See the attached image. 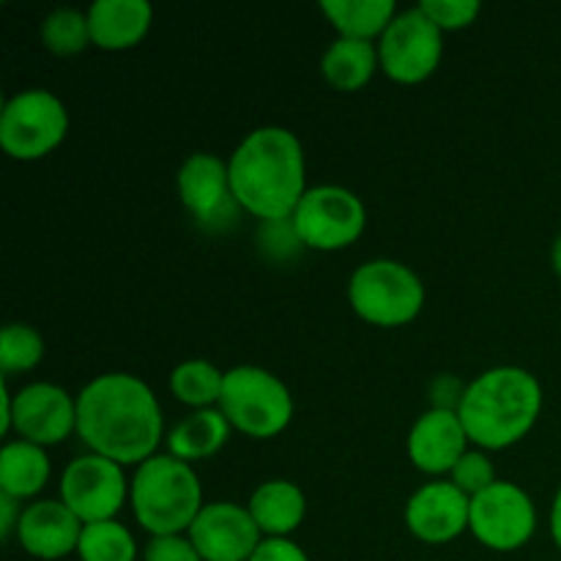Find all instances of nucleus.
<instances>
[{
	"label": "nucleus",
	"mask_w": 561,
	"mask_h": 561,
	"mask_svg": "<svg viewBox=\"0 0 561 561\" xmlns=\"http://www.w3.org/2000/svg\"><path fill=\"white\" fill-rule=\"evenodd\" d=\"M162 433L157 394L129 373H104L77 394V436L93 455L140 466L157 455Z\"/></svg>",
	"instance_id": "1"
},
{
	"label": "nucleus",
	"mask_w": 561,
	"mask_h": 561,
	"mask_svg": "<svg viewBox=\"0 0 561 561\" xmlns=\"http://www.w3.org/2000/svg\"><path fill=\"white\" fill-rule=\"evenodd\" d=\"M228 170L241 211L261 222L294 217L307 192L305 148L285 126L250 131L228 159Z\"/></svg>",
	"instance_id": "2"
},
{
	"label": "nucleus",
	"mask_w": 561,
	"mask_h": 561,
	"mask_svg": "<svg viewBox=\"0 0 561 561\" xmlns=\"http://www.w3.org/2000/svg\"><path fill=\"white\" fill-rule=\"evenodd\" d=\"M542 411V387L524 367H493L466 387L458 416L469 442L496 453L524 442Z\"/></svg>",
	"instance_id": "3"
},
{
	"label": "nucleus",
	"mask_w": 561,
	"mask_h": 561,
	"mask_svg": "<svg viewBox=\"0 0 561 561\" xmlns=\"http://www.w3.org/2000/svg\"><path fill=\"white\" fill-rule=\"evenodd\" d=\"M129 499L137 524L151 537L186 535L206 507L197 471L173 455H153L137 466Z\"/></svg>",
	"instance_id": "4"
},
{
	"label": "nucleus",
	"mask_w": 561,
	"mask_h": 561,
	"mask_svg": "<svg viewBox=\"0 0 561 561\" xmlns=\"http://www.w3.org/2000/svg\"><path fill=\"white\" fill-rule=\"evenodd\" d=\"M219 411L228 416L233 431L250 438H274L294 420V398L274 373L241 365L225 370Z\"/></svg>",
	"instance_id": "5"
},
{
	"label": "nucleus",
	"mask_w": 561,
	"mask_h": 561,
	"mask_svg": "<svg viewBox=\"0 0 561 561\" xmlns=\"http://www.w3.org/2000/svg\"><path fill=\"white\" fill-rule=\"evenodd\" d=\"M348 301L356 316L373 327H405L425 307V285L405 263L381 257L362 263L351 274Z\"/></svg>",
	"instance_id": "6"
},
{
	"label": "nucleus",
	"mask_w": 561,
	"mask_h": 561,
	"mask_svg": "<svg viewBox=\"0 0 561 561\" xmlns=\"http://www.w3.org/2000/svg\"><path fill=\"white\" fill-rule=\"evenodd\" d=\"M69 135V110L44 88L14 93L0 113V146L16 162H36Z\"/></svg>",
	"instance_id": "7"
},
{
	"label": "nucleus",
	"mask_w": 561,
	"mask_h": 561,
	"mask_svg": "<svg viewBox=\"0 0 561 561\" xmlns=\"http://www.w3.org/2000/svg\"><path fill=\"white\" fill-rule=\"evenodd\" d=\"M294 225L307 250L337 252L365 233L367 211L359 195L337 184L310 186L294 211Z\"/></svg>",
	"instance_id": "8"
},
{
	"label": "nucleus",
	"mask_w": 561,
	"mask_h": 561,
	"mask_svg": "<svg viewBox=\"0 0 561 561\" xmlns=\"http://www.w3.org/2000/svg\"><path fill=\"white\" fill-rule=\"evenodd\" d=\"M469 531L488 551H518L537 531L535 502L515 482H493L488 491L471 499Z\"/></svg>",
	"instance_id": "9"
},
{
	"label": "nucleus",
	"mask_w": 561,
	"mask_h": 561,
	"mask_svg": "<svg viewBox=\"0 0 561 561\" xmlns=\"http://www.w3.org/2000/svg\"><path fill=\"white\" fill-rule=\"evenodd\" d=\"M444 55V33L427 20L420 5L400 11L378 38V60L389 80L416 85L438 69Z\"/></svg>",
	"instance_id": "10"
},
{
	"label": "nucleus",
	"mask_w": 561,
	"mask_h": 561,
	"mask_svg": "<svg viewBox=\"0 0 561 561\" xmlns=\"http://www.w3.org/2000/svg\"><path fill=\"white\" fill-rule=\"evenodd\" d=\"M129 491L124 466L93 453L71 460L60 477V502L85 526L115 520Z\"/></svg>",
	"instance_id": "11"
},
{
	"label": "nucleus",
	"mask_w": 561,
	"mask_h": 561,
	"mask_svg": "<svg viewBox=\"0 0 561 561\" xmlns=\"http://www.w3.org/2000/svg\"><path fill=\"white\" fill-rule=\"evenodd\" d=\"M179 195L192 219L211 233H225L239 219L241 206L230 186L228 162H222L217 153H192L181 164Z\"/></svg>",
	"instance_id": "12"
},
{
	"label": "nucleus",
	"mask_w": 561,
	"mask_h": 561,
	"mask_svg": "<svg viewBox=\"0 0 561 561\" xmlns=\"http://www.w3.org/2000/svg\"><path fill=\"white\" fill-rule=\"evenodd\" d=\"M11 431L20 433L22 442L55 447L77 433V400L58 383H27L14 394Z\"/></svg>",
	"instance_id": "13"
},
{
	"label": "nucleus",
	"mask_w": 561,
	"mask_h": 561,
	"mask_svg": "<svg viewBox=\"0 0 561 561\" xmlns=\"http://www.w3.org/2000/svg\"><path fill=\"white\" fill-rule=\"evenodd\" d=\"M203 561H250L263 542L250 510L233 502H211L186 531Z\"/></svg>",
	"instance_id": "14"
},
{
	"label": "nucleus",
	"mask_w": 561,
	"mask_h": 561,
	"mask_svg": "<svg viewBox=\"0 0 561 561\" xmlns=\"http://www.w3.org/2000/svg\"><path fill=\"white\" fill-rule=\"evenodd\" d=\"M471 496L453 482H427L405 504V526L427 546H447L469 531Z\"/></svg>",
	"instance_id": "15"
},
{
	"label": "nucleus",
	"mask_w": 561,
	"mask_h": 561,
	"mask_svg": "<svg viewBox=\"0 0 561 561\" xmlns=\"http://www.w3.org/2000/svg\"><path fill=\"white\" fill-rule=\"evenodd\" d=\"M82 526L85 524L60 499H36L22 510L16 540L27 557L58 561L77 553Z\"/></svg>",
	"instance_id": "16"
},
{
	"label": "nucleus",
	"mask_w": 561,
	"mask_h": 561,
	"mask_svg": "<svg viewBox=\"0 0 561 561\" xmlns=\"http://www.w3.org/2000/svg\"><path fill=\"white\" fill-rule=\"evenodd\" d=\"M466 453H469V433L458 411L431 409L411 427L409 460L422 474H449Z\"/></svg>",
	"instance_id": "17"
},
{
	"label": "nucleus",
	"mask_w": 561,
	"mask_h": 561,
	"mask_svg": "<svg viewBox=\"0 0 561 561\" xmlns=\"http://www.w3.org/2000/svg\"><path fill=\"white\" fill-rule=\"evenodd\" d=\"M151 22L153 9L148 0H96L88 9L93 44L107 53L137 47L151 31Z\"/></svg>",
	"instance_id": "18"
},
{
	"label": "nucleus",
	"mask_w": 561,
	"mask_h": 561,
	"mask_svg": "<svg viewBox=\"0 0 561 561\" xmlns=\"http://www.w3.org/2000/svg\"><path fill=\"white\" fill-rule=\"evenodd\" d=\"M252 520L263 537H290L307 518V496L296 482L268 480L250 496Z\"/></svg>",
	"instance_id": "19"
},
{
	"label": "nucleus",
	"mask_w": 561,
	"mask_h": 561,
	"mask_svg": "<svg viewBox=\"0 0 561 561\" xmlns=\"http://www.w3.org/2000/svg\"><path fill=\"white\" fill-rule=\"evenodd\" d=\"M230 431H233V425L219 411V405L217 409L192 411L190 416H184L168 433V449L173 458L192 466L195 460H206L211 455H217L228 444Z\"/></svg>",
	"instance_id": "20"
},
{
	"label": "nucleus",
	"mask_w": 561,
	"mask_h": 561,
	"mask_svg": "<svg viewBox=\"0 0 561 561\" xmlns=\"http://www.w3.org/2000/svg\"><path fill=\"white\" fill-rule=\"evenodd\" d=\"M47 449L31 442H9L0 449V493L9 499H33L49 480Z\"/></svg>",
	"instance_id": "21"
},
{
	"label": "nucleus",
	"mask_w": 561,
	"mask_h": 561,
	"mask_svg": "<svg viewBox=\"0 0 561 561\" xmlns=\"http://www.w3.org/2000/svg\"><path fill=\"white\" fill-rule=\"evenodd\" d=\"M378 69H381L378 44L359 42V38H337L329 44L321 58L323 80L345 93L362 91Z\"/></svg>",
	"instance_id": "22"
},
{
	"label": "nucleus",
	"mask_w": 561,
	"mask_h": 561,
	"mask_svg": "<svg viewBox=\"0 0 561 561\" xmlns=\"http://www.w3.org/2000/svg\"><path fill=\"white\" fill-rule=\"evenodd\" d=\"M321 11L340 38H359V42L381 38L398 16L394 0H321Z\"/></svg>",
	"instance_id": "23"
},
{
	"label": "nucleus",
	"mask_w": 561,
	"mask_h": 561,
	"mask_svg": "<svg viewBox=\"0 0 561 561\" xmlns=\"http://www.w3.org/2000/svg\"><path fill=\"white\" fill-rule=\"evenodd\" d=\"M225 373L206 359H190L170 373V392L195 411L217 409L222 400Z\"/></svg>",
	"instance_id": "24"
},
{
	"label": "nucleus",
	"mask_w": 561,
	"mask_h": 561,
	"mask_svg": "<svg viewBox=\"0 0 561 561\" xmlns=\"http://www.w3.org/2000/svg\"><path fill=\"white\" fill-rule=\"evenodd\" d=\"M80 561H137L135 535L118 520H102V524L82 526Z\"/></svg>",
	"instance_id": "25"
},
{
	"label": "nucleus",
	"mask_w": 561,
	"mask_h": 561,
	"mask_svg": "<svg viewBox=\"0 0 561 561\" xmlns=\"http://www.w3.org/2000/svg\"><path fill=\"white\" fill-rule=\"evenodd\" d=\"M42 44L53 55L69 58L80 55L88 44H93L88 14L77 9H55L42 22Z\"/></svg>",
	"instance_id": "26"
},
{
	"label": "nucleus",
	"mask_w": 561,
	"mask_h": 561,
	"mask_svg": "<svg viewBox=\"0 0 561 561\" xmlns=\"http://www.w3.org/2000/svg\"><path fill=\"white\" fill-rule=\"evenodd\" d=\"M44 359V337L27 323H9L0 334V370L3 378L33 370Z\"/></svg>",
	"instance_id": "27"
},
{
	"label": "nucleus",
	"mask_w": 561,
	"mask_h": 561,
	"mask_svg": "<svg viewBox=\"0 0 561 561\" xmlns=\"http://www.w3.org/2000/svg\"><path fill=\"white\" fill-rule=\"evenodd\" d=\"M449 482L458 485L466 496L474 499L477 493L488 491L493 482H499L496 466L491 463V458H488L482 449H469V453L458 460V466L449 471Z\"/></svg>",
	"instance_id": "28"
},
{
	"label": "nucleus",
	"mask_w": 561,
	"mask_h": 561,
	"mask_svg": "<svg viewBox=\"0 0 561 561\" xmlns=\"http://www.w3.org/2000/svg\"><path fill=\"white\" fill-rule=\"evenodd\" d=\"M257 247H261L263 255H268L272 261H290L296 257V252L301 250L299 230H296L294 219H272V222H261L257 228Z\"/></svg>",
	"instance_id": "29"
},
{
	"label": "nucleus",
	"mask_w": 561,
	"mask_h": 561,
	"mask_svg": "<svg viewBox=\"0 0 561 561\" xmlns=\"http://www.w3.org/2000/svg\"><path fill=\"white\" fill-rule=\"evenodd\" d=\"M420 9L444 33L469 27L480 16L482 5L477 0H425V3H420Z\"/></svg>",
	"instance_id": "30"
},
{
	"label": "nucleus",
	"mask_w": 561,
	"mask_h": 561,
	"mask_svg": "<svg viewBox=\"0 0 561 561\" xmlns=\"http://www.w3.org/2000/svg\"><path fill=\"white\" fill-rule=\"evenodd\" d=\"M142 561H203L186 535L151 537L142 551Z\"/></svg>",
	"instance_id": "31"
},
{
	"label": "nucleus",
	"mask_w": 561,
	"mask_h": 561,
	"mask_svg": "<svg viewBox=\"0 0 561 561\" xmlns=\"http://www.w3.org/2000/svg\"><path fill=\"white\" fill-rule=\"evenodd\" d=\"M250 561H310V557L290 537H263Z\"/></svg>",
	"instance_id": "32"
},
{
	"label": "nucleus",
	"mask_w": 561,
	"mask_h": 561,
	"mask_svg": "<svg viewBox=\"0 0 561 561\" xmlns=\"http://www.w3.org/2000/svg\"><path fill=\"white\" fill-rule=\"evenodd\" d=\"M20 515H22V510L16 507V499H9L0 493V535H3V540H9L11 535H16Z\"/></svg>",
	"instance_id": "33"
},
{
	"label": "nucleus",
	"mask_w": 561,
	"mask_h": 561,
	"mask_svg": "<svg viewBox=\"0 0 561 561\" xmlns=\"http://www.w3.org/2000/svg\"><path fill=\"white\" fill-rule=\"evenodd\" d=\"M551 537L561 551V485H559L557 499H553V507H551Z\"/></svg>",
	"instance_id": "34"
},
{
	"label": "nucleus",
	"mask_w": 561,
	"mask_h": 561,
	"mask_svg": "<svg viewBox=\"0 0 561 561\" xmlns=\"http://www.w3.org/2000/svg\"><path fill=\"white\" fill-rule=\"evenodd\" d=\"M3 416H0V433H11V405H14V394L3 387Z\"/></svg>",
	"instance_id": "35"
},
{
	"label": "nucleus",
	"mask_w": 561,
	"mask_h": 561,
	"mask_svg": "<svg viewBox=\"0 0 561 561\" xmlns=\"http://www.w3.org/2000/svg\"><path fill=\"white\" fill-rule=\"evenodd\" d=\"M551 261H553V268H557V274H559V279H561V236H559L557 241H553Z\"/></svg>",
	"instance_id": "36"
}]
</instances>
